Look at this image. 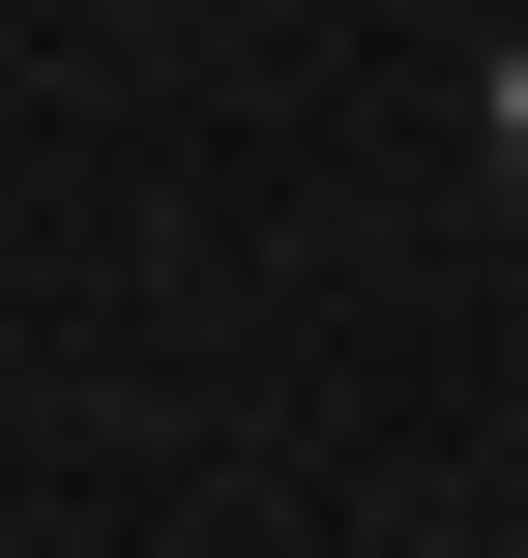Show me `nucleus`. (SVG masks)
I'll use <instances>...</instances> for the list:
<instances>
[{"mask_svg": "<svg viewBox=\"0 0 528 558\" xmlns=\"http://www.w3.org/2000/svg\"><path fill=\"white\" fill-rule=\"evenodd\" d=\"M500 177H528V59H500Z\"/></svg>", "mask_w": 528, "mask_h": 558, "instance_id": "obj_1", "label": "nucleus"}]
</instances>
